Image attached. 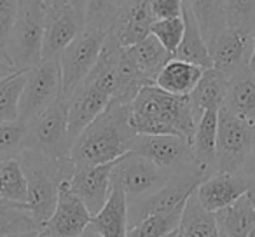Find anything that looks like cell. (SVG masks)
I'll use <instances>...</instances> for the list:
<instances>
[{
    "instance_id": "47",
    "label": "cell",
    "mask_w": 255,
    "mask_h": 237,
    "mask_svg": "<svg viewBox=\"0 0 255 237\" xmlns=\"http://www.w3.org/2000/svg\"><path fill=\"white\" fill-rule=\"evenodd\" d=\"M81 237H100V236H98V234H95V232H93V230H89V229H88L84 234H82Z\"/></svg>"
},
{
    "instance_id": "3",
    "label": "cell",
    "mask_w": 255,
    "mask_h": 237,
    "mask_svg": "<svg viewBox=\"0 0 255 237\" xmlns=\"http://www.w3.org/2000/svg\"><path fill=\"white\" fill-rule=\"evenodd\" d=\"M19 160L25 167L26 180H28L26 208L42 229L47 223V220L53 216L54 208H56L60 183L65 178L72 176L75 166L70 159H46V157L30 152V150H23L19 154Z\"/></svg>"
},
{
    "instance_id": "27",
    "label": "cell",
    "mask_w": 255,
    "mask_h": 237,
    "mask_svg": "<svg viewBox=\"0 0 255 237\" xmlns=\"http://www.w3.org/2000/svg\"><path fill=\"white\" fill-rule=\"evenodd\" d=\"M150 84L152 82L136 67L135 61L126 53V49H123L119 61H117V82H116V92L112 96V103L131 105V101L136 98L140 89Z\"/></svg>"
},
{
    "instance_id": "19",
    "label": "cell",
    "mask_w": 255,
    "mask_h": 237,
    "mask_svg": "<svg viewBox=\"0 0 255 237\" xmlns=\"http://www.w3.org/2000/svg\"><path fill=\"white\" fill-rule=\"evenodd\" d=\"M89 230L100 237H128L129 230V199L119 185L112 183L103 208L91 216Z\"/></svg>"
},
{
    "instance_id": "13",
    "label": "cell",
    "mask_w": 255,
    "mask_h": 237,
    "mask_svg": "<svg viewBox=\"0 0 255 237\" xmlns=\"http://www.w3.org/2000/svg\"><path fill=\"white\" fill-rule=\"evenodd\" d=\"M131 152L171 171L194 162L191 142L175 135H136Z\"/></svg>"
},
{
    "instance_id": "28",
    "label": "cell",
    "mask_w": 255,
    "mask_h": 237,
    "mask_svg": "<svg viewBox=\"0 0 255 237\" xmlns=\"http://www.w3.org/2000/svg\"><path fill=\"white\" fill-rule=\"evenodd\" d=\"M126 53L129 54L135 65L143 72L147 79L154 84L159 72L164 68V65L170 60H173V54L168 53L161 42L154 35H149L142 42L135 44L131 47H126Z\"/></svg>"
},
{
    "instance_id": "17",
    "label": "cell",
    "mask_w": 255,
    "mask_h": 237,
    "mask_svg": "<svg viewBox=\"0 0 255 237\" xmlns=\"http://www.w3.org/2000/svg\"><path fill=\"white\" fill-rule=\"evenodd\" d=\"M254 187L248 178L238 173H215L201 181L196 188V197L210 213H217L247 195Z\"/></svg>"
},
{
    "instance_id": "41",
    "label": "cell",
    "mask_w": 255,
    "mask_h": 237,
    "mask_svg": "<svg viewBox=\"0 0 255 237\" xmlns=\"http://www.w3.org/2000/svg\"><path fill=\"white\" fill-rule=\"evenodd\" d=\"M14 72H18V70H16V68L12 67L11 63H7V61L4 60V56L0 54V79L7 77V75L14 74Z\"/></svg>"
},
{
    "instance_id": "14",
    "label": "cell",
    "mask_w": 255,
    "mask_h": 237,
    "mask_svg": "<svg viewBox=\"0 0 255 237\" xmlns=\"http://www.w3.org/2000/svg\"><path fill=\"white\" fill-rule=\"evenodd\" d=\"M112 96L91 77L77 87V91L68 99V136L74 145L75 138L82 133L86 126H89L96 117L109 106Z\"/></svg>"
},
{
    "instance_id": "52",
    "label": "cell",
    "mask_w": 255,
    "mask_h": 237,
    "mask_svg": "<svg viewBox=\"0 0 255 237\" xmlns=\"http://www.w3.org/2000/svg\"><path fill=\"white\" fill-rule=\"evenodd\" d=\"M0 80H2V79H0Z\"/></svg>"
},
{
    "instance_id": "5",
    "label": "cell",
    "mask_w": 255,
    "mask_h": 237,
    "mask_svg": "<svg viewBox=\"0 0 255 237\" xmlns=\"http://www.w3.org/2000/svg\"><path fill=\"white\" fill-rule=\"evenodd\" d=\"M72 142L68 136V101L60 96L42 115L28 126L25 150L53 160L70 159Z\"/></svg>"
},
{
    "instance_id": "11",
    "label": "cell",
    "mask_w": 255,
    "mask_h": 237,
    "mask_svg": "<svg viewBox=\"0 0 255 237\" xmlns=\"http://www.w3.org/2000/svg\"><path fill=\"white\" fill-rule=\"evenodd\" d=\"M254 42L255 35L227 26L208 46L210 56H212V68L219 70L231 80L238 74L250 68Z\"/></svg>"
},
{
    "instance_id": "32",
    "label": "cell",
    "mask_w": 255,
    "mask_h": 237,
    "mask_svg": "<svg viewBox=\"0 0 255 237\" xmlns=\"http://www.w3.org/2000/svg\"><path fill=\"white\" fill-rule=\"evenodd\" d=\"M28 70H18L0 80V122H14L19 117V101Z\"/></svg>"
},
{
    "instance_id": "18",
    "label": "cell",
    "mask_w": 255,
    "mask_h": 237,
    "mask_svg": "<svg viewBox=\"0 0 255 237\" xmlns=\"http://www.w3.org/2000/svg\"><path fill=\"white\" fill-rule=\"evenodd\" d=\"M156 21L150 9V0H128L110 32L123 49L142 42L150 35L152 23Z\"/></svg>"
},
{
    "instance_id": "51",
    "label": "cell",
    "mask_w": 255,
    "mask_h": 237,
    "mask_svg": "<svg viewBox=\"0 0 255 237\" xmlns=\"http://www.w3.org/2000/svg\"><path fill=\"white\" fill-rule=\"evenodd\" d=\"M124 2H128V0H124Z\"/></svg>"
},
{
    "instance_id": "20",
    "label": "cell",
    "mask_w": 255,
    "mask_h": 237,
    "mask_svg": "<svg viewBox=\"0 0 255 237\" xmlns=\"http://www.w3.org/2000/svg\"><path fill=\"white\" fill-rule=\"evenodd\" d=\"M217 133H219V110H206L196 126L191 140L192 160L206 176L217 173Z\"/></svg>"
},
{
    "instance_id": "48",
    "label": "cell",
    "mask_w": 255,
    "mask_h": 237,
    "mask_svg": "<svg viewBox=\"0 0 255 237\" xmlns=\"http://www.w3.org/2000/svg\"><path fill=\"white\" fill-rule=\"evenodd\" d=\"M4 204H11V202H7L2 195H0V206H4Z\"/></svg>"
},
{
    "instance_id": "44",
    "label": "cell",
    "mask_w": 255,
    "mask_h": 237,
    "mask_svg": "<svg viewBox=\"0 0 255 237\" xmlns=\"http://www.w3.org/2000/svg\"><path fill=\"white\" fill-rule=\"evenodd\" d=\"M12 237H47V234L40 229V230H32V232L18 234V236H12Z\"/></svg>"
},
{
    "instance_id": "12",
    "label": "cell",
    "mask_w": 255,
    "mask_h": 237,
    "mask_svg": "<svg viewBox=\"0 0 255 237\" xmlns=\"http://www.w3.org/2000/svg\"><path fill=\"white\" fill-rule=\"evenodd\" d=\"M91 213L79 195L70 188L68 178L60 183V194L54 213L42 230L47 237H81L91 223Z\"/></svg>"
},
{
    "instance_id": "40",
    "label": "cell",
    "mask_w": 255,
    "mask_h": 237,
    "mask_svg": "<svg viewBox=\"0 0 255 237\" xmlns=\"http://www.w3.org/2000/svg\"><path fill=\"white\" fill-rule=\"evenodd\" d=\"M240 174H243L245 178H248V180L252 181V185L255 187V145H254V149H252V152H250V156H248L245 166L241 167Z\"/></svg>"
},
{
    "instance_id": "31",
    "label": "cell",
    "mask_w": 255,
    "mask_h": 237,
    "mask_svg": "<svg viewBox=\"0 0 255 237\" xmlns=\"http://www.w3.org/2000/svg\"><path fill=\"white\" fill-rule=\"evenodd\" d=\"M185 204L175 208L173 211L149 215L129 227L128 237H166L168 234L178 230Z\"/></svg>"
},
{
    "instance_id": "1",
    "label": "cell",
    "mask_w": 255,
    "mask_h": 237,
    "mask_svg": "<svg viewBox=\"0 0 255 237\" xmlns=\"http://www.w3.org/2000/svg\"><path fill=\"white\" fill-rule=\"evenodd\" d=\"M129 105L109 103L89 126L82 129L70 149V160L75 167L100 166L121 159L131 152L136 138Z\"/></svg>"
},
{
    "instance_id": "43",
    "label": "cell",
    "mask_w": 255,
    "mask_h": 237,
    "mask_svg": "<svg viewBox=\"0 0 255 237\" xmlns=\"http://www.w3.org/2000/svg\"><path fill=\"white\" fill-rule=\"evenodd\" d=\"M42 4L46 9L53 7H65V5H70V0H42Z\"/></svg>"
},
{
    "instance_id": "37",
    "label": "cell",
    "mask_w": 255,
    "mask_h": 237,
    "mask_svg": "<svg viewBox=\"0 0 255 237\" xmlns=\"http://www.w3.org/2000/svg\"><path fill=\"white\" fill-rule=\"evenodd\" d=\"M226 21L229 28L255 35V0H224Z\"/></svg>"
},
{
    "instance_id": "2",
    "label": "cell",
    "mask_w": 255,
    "mask_h": 237,
    "mask_svg": "<svg viewBox=\"0 0 255 237\" xmlns=\"http://www.w3.org/2000/svg\"><path fill=\"white\" fill-rule=\"evenodd\" d=\"M129 108L136 135H175L191 142L199 121L191 96L171 94L156 84L140 89Z\"/></svg>"
},
{
    "instance_id": "46",
    "label": "cell",
    "mask_w": 255,
    "mask_h": 237,
    "mask_svg": "<svg viewBox=\"0 0 255 237\" xmlns=\"http://www.w3.org/2000/svg\"><path fill=\"white\" fill-rule=\"evenodd\" d=\"M250 72L255 77V42H254V53H252V60H250Z\"/></svg>"
},
{
    "instance_id": "34",
    "label": "cell",
    "mask_w": 255,
    "mask_h": 237,
    "mask_svg": "<svg viewBox=\"0 0 255 237\" xmlns=\"http://www.w3.org/2000/svg\"><path fill=\"white\" fill-rule=\"evenodd\" d=\"M32 230H40V227L28 208L18 204L0 206V237H12Z\"/></svg>"
},
{
    "instance_id": "45",
    "label": "cell",
    "mask_w": 255,
    "mask_h": 237,
    "mask_svg": "<svg viewBox=\"0 0 255 237\" xmlns=\"http://www.w3.org/2000/svg\"><path fill=\"white\" fill-rule=\"evenodd\" d=\"M247 197L250 199V202H252V206H254V209H255V187H252L250 190L247 192Z\"/></svg>"
},
{
    "instance_id": "50",
    "label": "cell",
    "mask_w": 255,
    "mask_h": 237,
    "mask_svg": "<svg viewBox=\"0 0 255 237\" xmlns=\"http://www.w3.org/2000/svg\"><path fill=\"white\" fill-rule=\"evenodd\" d=\"M248 237H255V227H254V229H252V232L248 234Z\"/></svg>"
},
{
    "instance_id": "21",
    "label": "cell",
    "mask_w": 255,
    "mask_h": 237,
    "mask_svg": "<svg viewBox=\"0 0 255 237\" xmlns=\"http://www.w3.org/2000/svg\"><path fill=\"white\" fill-rule=\"evenodd\" d=\"M203 72H205V68L198 67V65L173 58L164 65V68L159 72L154 84L163 91L171 92V94L189 96L198 85Z\"/></svg>"
},
{
    "instance_id": "25",
    "label": "cell",
    "mask_w": 255,
    "mask_h": 237,
    "mask_svg": "<svg viewBox=\"0 0 255 237\" xmlns=\"http://www.w3.org/2000/svg\"><path fill=\"white\" fill-rule=\"evenodd\" d=\"M213 215L220 234L227 237H248V234L255 227V209L247 195Z\"/></svg>"
},
{
    "instance_id": "4",
    "label": "cell",
    "mask_w": 255,
    "mask_h": 237,
    "mask_svg": "<svg viewBox=\"0 0 255 237\" xmlns=\"http://www.w3.org/2000/svg\"><path fill=\"white\" fill-rule=\"evenodd\" d=\"M44 21L42 0H21L18 19L4 47V58L16 70H30L42 61Z\"/></svg>"
},
{
    "instance_id": "10",
    "label": "cell",
    "mask_w": 255,
    "mask_h": 237,
    "mask_svg": "<svg viewBox=\"0 0 255 237\" xmlns=\"http://www.w3.org/2000/svg\"><path fill=\"white\" fill-rule=\"evenodd\" d=\"M175 171L159 167L135 152H128L114 162L112 183L119 185L129 201H136L164 187Z\"/></svg>"
},
{
    "instance_id": "36",
    "label": "cell",
    "mask_w": 255,
    "mask_h": 237,
    "mask_svg": "<svg viewBox=\"0 0 255 237\" xmlns=\"http://www.w3.org/2000/svg\"><path fill=\"white\" fill-rule=\"evenodd\" d=\"M185 32V21L184 14L178 18H168V19H156L150 28V35H154L161 42V46L175 56L178 46L182 42V37Z\"/></svg>"
},
{
    "instance_id": "33",
    "label": "cell",
    "mask_w": 255,
    "mask_h": 237,
    "mask_svg": "<svg viewBox=\"0 0 255 237\" xmlns=\"http://www.w3.org/2000/svg\"><path fill=\"white\" fill-rule=\"evenodd\" d=\"M124 0H88L84 26L110 32L123 11Z\"/></svg>"
},
{
    "instance_id": "30",
    "label": "cell",
    "mask_w": 255,
    "mask_h": 237,
    "mask_svg": "<svg viewBox=\"0 0 255 237\" xmlns=\"http://www.w3.org/2000/svg\"><path fill=\"white\" fill-rule=\"evenodd\" d=\"M0 195L11 204L25 206L28 201V180L19 157L0 162Z\"/></svg>"
},
{
    "instance_id": "49",
    "label": "cell",
    "mask_w": 255,
    "mask_h": 237,
    "mask_svg": "<svg viewBox=\"0 0 255 237\" xmlns=\"http://www.w3.org/2000/svg\"><path fill=\"white\" fill-rule=\"evenodd\" d=\"M166 237H178V230H175V232H171V234H168Z\"/></svg>"
},
{
    "instance_id": "29",
    "label": "cell",
    "mask_w": 255,
    "mask_h": 237,
    "mask_svg": "<svg viewBox=\"0 0 255 237\" xmlns=\"http://www.w3.org/2000/svg\"><path fill=\"white\" fill-rule=\"evenodd\" d=\"M194 14L206 44H212L220 32L227 28L224 0H184Z\"/></svg>"
},
{
    "instance_id": "7",
    "label": "cell",
    "mask_w": 255,
    "mask_h": 237,
    "mask_svg": "<svg viewBox=\"0 0 255 237\" xmlns=\"http://www.w3.org/2000/svg\"><path fill=\"white\" fill-rule=\"evenodd\" d=\"M107 33L109 32L84 26L81 33L60 54L58 61L61 68V96L67 101L95 68L105 44Z\"/></svg>"
},
{
    "instance_id": "22",
    "label": "cell",
    "mask_w": 255,
    "mask_h": 237,
    "mask_svg": "<svg viewBox=\"0 0 255 237\" xmlns=\"http://www.w3.org/2000/svg\"><path fill=\"white\" fill-rule=\"evenodd\" d=\"M227 89H229V79L220 74L215 68H206L199 79L198 85L191 92V101L196 113L201 119L203 112L206 110H220L226 103Z\"/></svg>"
},
{
    "instance_id": "15",
    "label": "cell",
    "mask_w": 255,
    "mask_h": 237,
    "mask_svg": "<svg viewBox=\"0 0 255 237\" xmlns=\"http://www.w3.org/2000/svg\"><path fill=\"white\" fill-rule=\"evenodd\" d=\"M84 28V18L74 11L72 5L46 9L44 21L42 61L58 60L65 47Z\"/></svg>"
},
{
    "instance_id": "38",
    "label": "cell",
    "mask_w": 255,
    "mask_h": 237,
    "mask_svg": "<svg viewBox=\"0 0 255 237\" xmlns=\"http://www.w3.org/2000/svg\"><path fill=\"white\" fill-rule=\"evenodd\" d=\"M19 4H21V0H0V54L2 56H4L5 42L11 35L16 19H18Z\"/></svg>"
},
{
    "instance_id": "24",
    "label": "cell",
    "mask_w": 255,
    "mask_h": 237,
    "mask_svg": "<svg viewBox=\"0 0 255 237\" xmlns=\"http://www.w3.org/2000/svg\"><path fill=\"white\" fill-rule=\"evenodd\" d=\"M224 106L238 117L255 124V77L250 68L229 80Z\"/></svg>"
},
{
    "instance_id": "35",
    "label": "cell",
    "mask_w": 255,
    "mask_h": 237,
    "mask_svg": "<svg viewBox=\"0 0 255 237\" xmlns=\"http://www.w3.org/2000/svg\"><path fill=\"white\" fill-rule=\"evenodd\" d=\"M28 126L21 121L0 122V162L19 157L25 150V138Z\"/></svg>"
},
{
    "instance_id": "42",
    "label": "cell",
    "mask_w": 255,
    "mask_h": 237,
    "mask_svg": "<svg viewBox=\"0 0 255 237\" xmlns=\"http://www.w3.org/2000/svg\"><path fill=\"white\" fill-rule=\"evenodd\" d=\"M70 5L74 7V11L77 14H81L84 18V12H86V5H88V0H70Z\"/></svg>"
},
{
    "instance_id": "26",
    "label": "cell",
    "mask_w": 255,
    "mask_h": 237,
    "mask_svg": "<svg viewBox=\"0 0 255 237\" xmlns=\"http://www.w3.org/2000/svg\"><path fill=\"white\" fill-rule=\"evenodd\" d=\"M178 237H220L215 215L206 211L196 197V192L187 199L178 225Z\"/></svg>"
},
{
    "instance_id": "23",
    "label": "cell",
    "mask_w": 255,
    "mask_h": 237,
    "mask_svg": "<svg viewBox=\"0 0 255 237\" xmlns=\"http://www.w3.org/2000/svg\"><path fill=\"white\" fill-rule=\"evenodd\" d=\"M184 21H185V32L182 37V42L178 46L175 58L177 60L189 61L192 65H198L201 68H212V56H210L208 44H206L205 37H203L199 25L196 21L194 14L189 9V5L184 2Z\"/></svg>"
},
{
    "instance_id": "9",
    "label": "cell",
    "mask_w": 255,
    "mask_h": 237,
    "mask_svg": "<svg viewBox=\"0 0 255 237\" xmlns=\"http://www.w3.org/2000/svg\"><path fill=\"white\" fill-rule=\"evenodd\" d=\"M61 96V68L60 61H40L30 68L26 85L19 101L18 121L30 126L37 117L42 115Z\"/></svg>"
},
{
    "instance_id": "39",
    "label": "cell",
    "mask_w": 255,
    "mask_h": 237,
    "mask_svg": "<svg viewBox=\"0 0 255 237\" xmlns=\"http://www.w3.org/2000/svg\"><path fill=\"white\" fill-rule=\"evenodd\" d=\"M154 19L178 18L184 12V0H150Z\"/></svg>"
},
{
    "instance_id": "8",
    "label": "cell",
    "mask_w": 255,
    "mask_h": 237,
    "mask_svg": "<svg viewBox=\"0 0 255 237\" xmlns=\"http://www.w3.org/2000/svg\"><path fill=\"white\" fill-rule=\"evenodd\" d=\"M255 145V124L226 106L219 110L217 133V173H238L245 166Z\"/></svg>"
},
{
    "instance_id": "16",
    "label": "cell",
    "mask_w": 255,
    "mask_h": 237,
    "mask_svg": "<svg viewBox=\"0 0 255 237\" xmlns=\"http://www.w3.org/2000/svg\"><path fill=\"white\" fill-rule=\"evenodd\" d=\"M114 162L100 166H79L68 178L70 188L82 199L91 215H96L109 199L112 188Z\"/></svg>"
},
{
    "instance_id": "6",
    "label": "cell",
    "mask_w": 255,
    "mask_h": 237,
    "mask_svg": "<svg viewBox=\"0 0 255 237\" xmlns=\"http://www.w3.org/2000/svg\"><path fill=\"white\" fill-rule=\"evenodd\" d=\"M206 173L201 171L194 162L178 167L164 187L143 199L129 201V227L135 225L142 218L157 213L173 211L175 208L185 204L187 199L196 192V188L206 180Z\"/></svg>"
}]
</instances>
